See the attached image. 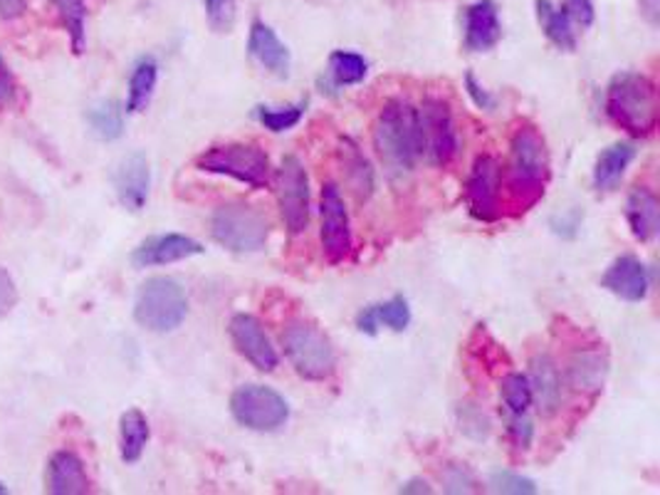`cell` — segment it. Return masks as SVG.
Returning <instances> with one entry per match:
<instances>
[{
  "instance_id": "cell-36",
  "label": "cell",
  "mask_w": 660,
  "mask_h": 495,
  "mask_svg": "<svg viewBox=\"0 0 660 495\" xmlns=\"http://www.w3.org/2000/svg\"><path fill=\"white\" fill-rule=\"evenodd\" d=\"M208 23L216 33H231L235 23V0H204Z\"/></svg>"
},
{
  "instance_id": "cell-27",
  "label": "cell",
  "mask_w": 660,
  "mask_h": 495,
  "mask_svg": "<svg viewBox=\"0 0 660 495\" xmlns=\"http://www.w3.org/2000/svg\"><path fill=\"white\" fill-rule=\"evenodd\" d=\"M149 421L142 414L139 409H130L124 411L122 419H119V454H122L124 463H136L142 461V456L146 451V444H149Z\"/></svg>"
},
{
  "instance_id": "cell-22",
  "label": "cell",
  "mask_w": 660,
  "mask_h": 495,
  "mask_svg": "<svg viewBox=\"0 0 660 495\" xmlns=\"http://www.w3.org/2000/svg\"><path fill=\"white\" fill-rule=\"evenodd\" d=\"M411 325V307L408 300L403 295H393L379 305H366L359 315H356V329L369 337H376L379 327H389L391 333H403Z\"/></svg>"
},
{
  "instance_id": "cell-25",
  "label": "cell",
  "mask_w": 660,
  "mask_h": 495,
  "mask_svg": "<svg viewBox=\"0 0 660 495\" xmlns=\"http://www.w3.org/2000/svg\"><path fill=\"white\" fill-rule=\"evenodd\" d=\"M339 154H342L346 186H350L356 201L364 204V201L371 198L376 186L371 164L366 161V157L359 152V146H356L352 140H342V149H339Z\"/></svg>"
},
{
  "instance_id": "cell-5",
  "label": "cell",
  "mask_w": 660,
  "mask_h": 495,
  "mask_svg": "<svg viewBox=\"0 0 660 495\" xmlns=\"http://www.w3.org/2000/svg\"><path fill=\"white\" fill-rule=\"evenodd\" d=\"M188 315V298L173 278H151L136 292L134 319L144 329L167 335L183 325Z\"/></svg>"
},
{
  "instance_id": "cell-11",
  "label": "cell",
  "mask_w": 660,
  "mask_h": 495,
  "mask_svg": "<svg viewBox=\"0 0 660 495\" xmlns=\"http://www.w3.org/2000/svg\"><path fill=\"white\" fill-rule=\"evenodd\" d=\"M502 167L500 161L482 154L475 159L465 183V204L475 221L494 224L502 216Z\"/></svg>"
},
{
  "instance_id": "cell-45",
  "label": "cell",
  "mask_w": 660,
  "mask_h": 495,
  "mask_svg": "<svg viewBox=\"0 0 660 495\" xmlns=\"http://www.w3.org/2000/svg\"><path fill=\"white\" fill-rule=\"evenodd\" d=\"M399 493H403V495H411V493H416V495H430L433 493V488H430V485L426 483V481H420V479H414V481H408V483H403L401 488H399Z\"/></svg>"
},
{
  "instance_id": "cell-9",
  "label": "cell",
  "mask_w": 660,
  "mask_h": 495,
  "mask_svg": "<svg viewBox=\"0 0 660 495\" xmlns=\"http://www.w3.org/2000/svg\"><path fill=\"white\" fill-rule=\"evenodd\" d=\"M418 109L420 157L433 167H448L457 154V132L445 99L426 97Z\"/></svg>"
},
{
  "instance_id": "cell-41",
  "label": "cell",
  "mask_w": 660,
  "mask_h": 495,
  "mask_svg": "<svg viewBox=\"0 0 660 495\" xmlns=\"http://www.w3.org/2000/svg\"><path fill=\"white\" fill-rule=\"evenodd\" d=\"M17 302V288L11 278V273L0 268V319H3Z\"/></svg>"
},
{
  "instance_id": "cell-17",
  "label": "cell",
  "mask_w": 660,
  "mask_h": 495,
  "mask_svg": "<svg viewBox=\"0 0 660 495\" xmlns=\"http://www.w3.org/2000/svg\"><path fill=\"white\" fill-rule=\"evenodd\" d=\"M529 387H531V405H537V411L542 416H554L564 399V384L559 366L552 357L537 354L529 362Z\"/></svg>"
},
{
  "instance_id": "cell-19",
  "label": "cell",
  "mask_w": 660,
  "mask_h": 495,
  "mask_svg": "<svg viewBox=\"0 0 660 495\" xmlns=\"http://www.w3.org/2000/svg\"><path fill=\"white\" fill-rule=\"evenodd\" d=\"M601 288L626 302L646 300L650 288L648 268L636 258V255H621V258L613 261L609 265V270L603 273Z\"/></svg>"
},
{
  "instance_id": "cell-21",
  "label": "cell",
  "mask_w": 660,
  "mask_h": 495,
  "mask_svg": "<svg viewBox=\"0 0 660 495\" xmlns=\"http://www.w3.org/2000/svg\"><path fill=\"white\" fill-rule=\"evenodd\" d=\"M45 488L52 495L89 493V479L82 458L72 451H54L45 469Z\"/></svg>"
},
{
  "instance_id": "cell-28",
  "label": "cell",
  "mask_w": 660,
  "mask_h": 495,
  "mask_svg": "<svg viewBox=\"0 0 660 495\" xmlns=\"http://www.w3.org/2000/svg\"><path fill=\"white\" fill-rule=\"evenodd\" d=\"M369 72V62H366L359 52L352 50H334L329 55V72L327 77H319V85L332 92V87H350L359 85Z\"/></svg>"
},
{
  "instance_id": "cell-13",
  "label": "cell",
  "mask_w": 660,
  "mask_h": 495,
  "mask_svg": "<svg viewBox=\"0 0 660 495\" xmlns=\"http://www.w3.org/2000/svg\"><path fill=\"white\" fill-rule=\"evenodd\" d=\"M228 333L235 345V350L241 352L247 362H250L258 372H272L278 366V352L270 342V337L265 335L258 317L253 315H235L228 325Z\"/></svg>"
},
{
  "instance_id": "cell-33",
  "label": "cell",
  "mask_w": 660,
  "mask_h": 495,
  "mask_svg": "<svg viewBox=\"0 0 660 495\" xmlns=\"http://www.w3.org/2000/svg\"><path fill=\"white\" fill-rule=\"evenodd\" d=\"M502 401H505L510 414H527V409L531 407V387L527 374L510 372L502 379Z\"/></svg>"
},
{
  "instance_id": "cell-31",
  "label": "cell",
  "mask_w": 660,
  "mask_h": 495,
  "mask_svg": "<svg viewBox=\"0 0 660 495\" xmlns=\"http://www.w3.org/2000/svg\"><path fill=\"white\" fill-rule=\"evenodd\" d=\"M54 11H58L62 25H65V31L70 35V45L72 52L82 55L85 52L87 45V3L85 0H52Z\"/></svg>"
},
{
  "instance_id": "cell-14",
  "label": "cell",
  "mask_w": 660,
  "mask_h": 495,
  "mask_svg": "<svg viewBox=\"0 0 660 495\" xmlns=\"http://www.w3.org/2000/svg\"><path fill=\"white\" fill-rule=\"evenodd\" d=\"M149 189H151V169L144 152H134L117 164L114 191L119 204H122L126 210L139 214V210L146 206V201H149Z\"/></svg>"
},
{
  "instance_id": "cell-7",
  "label": "cell",
  "mask_w": 660,
  "mask_h": 495,
  "mask_svg": "<svg viewBox=\"0 0 660 495\" xmlns=\"http://www.w3.org/2000/svg\"><path fill=\"white\" fill-rule=\"evenodd\" d=\"M210 236L233 253H258L270 236L268 218L247 204H223L210 216Z\"/></svg>"
},
{
  "instance_id": "cell-34",
  "label": "cell",
  "mask_w": 660,
  "mask_h": 495,
  "mask_svg": "<svg viewBox=\"0 0 660 495\" xmlns=\"http://www.w3.org/2000/svg\"><path fill=\"white\" fill-rule=\"evenodd\" d=\"M490 491L505 493V495H535L537 485L535 481L525 479V475L512 471H498L490 475Z\"/></svg>"
},
{
  "instance_id": "cell-37",
  "label": "cell",
  "mask_w": 660,
  "mask_h": 495,
  "mask_svg": "<svg viewBox=\"0 0 660 495\" xmlns=\"http://www.w3.org/2000/svg\"><path fill=\"white\" fill-rule=\"evenodd\" d=\"M443 485H445V493H475L478 488V481H475L473 471L467 469V466H461V463H451L443 473Z\"/></svg>"
},
{
  "instance_id": "cell-24",
  "label": "cell",
  "mask_w": 660,
  "mask_h": 495,
  "mask_svg": "<svg viewBox=\"0 0 660 495\" xmlns=\"http://www.w3.org/2000/svg\"><path fill=\"white\" fill-rule=\"evenodd\" d=\"M636 144L631 142H616L607 146L599 154V159H596L594 167V186L596 191H613L621 183L623 173L631 167V161L636 159Z\"/></svg>"
},
{
  "instance_id": "cell-38",
  "label": "cell",
  "mask_w": 660,
  "mask_h": 495,
  "mask_svg": "<svg viewBox=\"0 0 660 495\" xmlns=\"http://www.w3.org/2000/svg\"><path fill=\"white\" fill-rule=\"evenodd\" d=\"M508 436L517 451H527V448L531 446V438H535V426H531L527 414L508 416Z\"/></svg>"
},
{
  "instance_id": "cell-8",
  "label": "cell",
  "mask_w": 660,
  "mask_h": 495,
  "mask_svg": "<svg viewBox=\"0 0 660 495\" xmlns=\"http://www.w3.org/2000/svg\"><path fill=\"white\" fill-rule=\"evenodd\" d=\"M231 414L237 424L260 431V434H270L288 424L290 419V405L282 394H278L262 384H245L237 387L231 397Z\"/></svg>"
},
{
  "instance_id": "cell-10",
  "label": "cell",
  "mask_w": 660,
  "mask_h": 495,
  "mask_svg": "<svg viewBox=\"0 0 660 495\" xmlns=\"http://www.w3.org/2000/svg\"><path fill=\"white\" fill-rule=\"evenodd\" d=\"M274 196L280 204V216L290 236H300L309 226V181L307 171L297 157H285L274 173Z\"/></svg>"
},
{
  "instance_id": "cell-29",
  "label": "cell",
  "mask_w": 660,
  "mask_h": 495,
  "mask_svg": "<svg viewBox=\"0 0 660 495\" xmlns=\"http://www.w3.org/2000/svg\"><path fill=\"white\" fill-rule=\"evenodd\" d=\"M156 80H159V65L154 58H142L134 65L130 77V97H126V112H144L151 102Z\"/></svg>"
},
{
  "instance_id": "cell-39",
  "label": "cell",
  "mask_w": 660,
  "mask_h": 495,
  "mask_svg": "<svg viewBox=\"0 0 660 495\" xmlns=\"http://www.w3.org/2000/svg\"><path fill=\"white\" fill-rule=\"evenodd\" d=\"M562 8L566 11V15H570V21L574 25H579L582 31L594 25V17H596L594 0H564Z\"/></svg>"
},
{
  "instance_id": "cell-43",
  "label": "cell",
  "mask_w": 660,
  "mask_h": 495,
  "mask_svg": "<svg viewBox=\"0 0 660 495\" xmlns=\"http://www.w3.org/2000/svg\"><path fill=\"white\" fill-rule=\"evenodd\" d=\"M27 11L25 0H0V17L3 21H15V17H23Z\"/></svg>"
},
{
  "instance_id": "cell-4",
  "label": "cell",
  "mask_w": 660,
  "mask_h": 495,
  "mask_svg": "<svg viewBox=\"0 0 660 495\" xmlns=\"http://www.w3.org/2000/svg\"><path fill=\"white\" fill-rule=\"evenodd\" d=\"M285 357L295 372L307 382H327L337 372V352L332 339L305 319H295L282 333Z\"/></svg>"
},
{
  "instance_id": "cell-6",
  "label": "cell",
  "mask_w": 660,
  "mask_h": 495,
  "mask_svg": "<svg viewBox=\"0 0 660 495\" xmlns=\"http://www.w3.org/2000/svg\"><path fill=\"white\" fill-rule=\"evenodd\" d=\"M196 169L231 177L250 189H265L270 181V159L255 144H218L196 159Z\"/></svg>"
},
{
  "instance_id": "cell-18",
  "label": "cell",
  "mask_w": 660,
  "mask_h": 495,
  "mask_svg": "<svg viewBox=\"0 0 660 495\" xmlns=\"http://www.w3.org/2000/svg\"><path fill=\"white\" fill-rule=\"evenodd\" d=\"M247 52L250 58L265 68L270 75L285 80L290 77L292 70V55L288 45L278 38V33L272 31L268 23L255 21L250 25V35H247Z\"/></svg>"
},
{
  "instance_id": "cell-42",
  "label": "cell",
  "mask_w": 660,
  "mask_h": 495,
  "mask_svg": "<svg viewBox=\"0 0 660 495\" xmlns=\"http://www.w3.org/2000/svg\"><path fill=\"white\" fill-rule=\"evenodd\" d=\"M15 97V82H13V75L11 70H8L3 55H0V112L13 102Z\"/></svg>"
},
{
  "instance_id": "cell-16",
  "label": "cell",
  "mask_w": 660,
  "mask_h": 495,
  "mask_svg": "<svg viewBox=\"0 0 660 495\" xmlns=\"http://www.w3.org/2000/svg\"><path fill=\"white\" fill-rule=\"evenodd\" d=\"M594 347H579L566 362V384L576 394H586V397H596L601 394L603 384L609 377V357L603 350Z\"/></svg>"
},
{
  "instance_id": "cell-46",
  "label": "cell",
  "mask_w": 660,
  "mask_h": 495,
  "mask_svg": "<svg viewBox=\"0 0 660 495\" xmlns=\"http://www.w3.org/2000/svg\"><path fill=\"white\" fill-rule=\"evenodd\" d=\"M5 493H8V488H5L3 483H0V495H5Z\"/></svg>"
},
{
  "instance_id": "cell-30",
  "label": "cell",
  "mask_w": 660,
  "mask_h": 495,
  "mask_svg": "<svg viewBox=\"0 0 660 495\" xmlns=\"http://www.w3.org/2000/svg\"><path fill=\"white\" fill-rule=\"evenodd\" d=\"M87 122L91 134L102 142H114L124 134V112L114 99H105V102L91 107L87 112Z\"/></svg>"
},
{
  "instance_id": "cell-12",
  "label": "cell",
  "mask_w": 660,
  "mask_h": 495,
  "mask_svg": "<svg viewBox=\"0 0 660 495\" xmlns=\"http://www.w3.org/2000/svg\"><path fill=\"white\" fill-rule=\"evenodd\" d=\"M322 228H319V241L329 265H339L350 258L352 253V226L350 210L334 183H325L322 189Z\"/></svg>"
},
{
  "instance_id": "cell-35",
  "label": "cell",
  "mask_w": 660,
  "mask_h": 495,
  "mask_svg": "<svg viewBox=\"0 0 660 495\" xmlns=\"http://www.w3.org/2000/svg\"><path fill=\"white\" fill-rule=\"evenodd\" d=\"M457 421H461L463 434L475 438V442H482V438H488L490 434V421L482 414L480 407L461 405V409H457Z\"/></svg>"
},
{
  "instance_id": "cell-3",
  "label": "cell",
  "mask_w": 660,
  "mask_h": 495,
  "mask_svg": "<svg viewBox=\"0 0 660 495\" xmlns=\"http://www.w3.org/2000/svg\"><path fill=\"white\" fill-rule=\"evenodd\" d=\"M607 114L619 130L646 140L658 124L656 87L640 72H619L607 87Z\"/></svg>"
},
{
  "instance_id": "cell-23",
  "label": "cell",
  "mask_w": 660,
  "mask_h": 495,
  "mask_svg": "<svg viewBox=\"0 0 660 495\" xmlns=\"http://www.w3.org/2000/svg\"><path fill=\"white\" fill-rule=\"evenodd\" d=\"M626 221L636 241H653L660 226V204L656 194L646 186H636L626 198Z\"/></svg>"
},
{
  "instance_id": "cell-2",
  "label": "cell",
  "mask_w": 660,
  "mask_h": 495,
  "mask_svg": "<svg viewBox=\"0 0 660 495\" xmlns=\"http://www.w3.org/2000/svg\"><path fill=\"white\" fill-rule=\"evenodd\" d=\"M374 149L393 177L411 173L420 157L418 109L406 99H389L374 122Z\"/></svg>"
},
{
  "instance_id": "cell-40",
  "label": "cell",
  "mask_w": 660,
  "mask_h": 495,
  "mask_svg": "<svg viewBox=\"0 0 660 495\" xmlns=\"http://www.w3.org/2000/svg\"><path fill=\"white\" fill-rule=\"evenodd\" d=\"M465 89L467 95H470V99L475 102V107L485 109V112H492L494 107H498V99H494L488 89H485L478 80H475L473 72H467L465 75Z\"/></svg>"
},
{
  "instance_id": "cell-15",
  "label": "cell",
  "mask_w": 660,
  "mask_h": 495,
  "mask_svg": "<svg viewBox=\"0 0 660 495\" xmlns=\"http://www.w3.org/2000/svg\"><path fill=\"white\" fill-rule=\"evenodd\" d=\"M206 247L198 241L181 233H161L146 238L144 243L134 247L132 265L134 268H154V265H169L200 255Z\"/></svg>"
},
{
  "instance_id": "cell-26",
  "label": "cell",
  "mask_w": 660,
  "mask_h": 495,
  "mask_svg": "<svg viewBox=\"0 0 660 495\" xmlns=\"http://www.w3.org/2000/svg\"><path fill=\"white\" fill-rule=\"evenodd\" d=\"M535 8H537L539 27H542L547 40L564 52L576 50L574 23L570 21L564 8H557L552 0H535Z\"/></svg>"
},
{
  "instance_id": "cell-20",
  "label": "cell",
  "mask_w": 660,
  "mask_h": 495,
  "mask_svg": "<svg viewBox=\"0 0 660 495\" xmlns=\"http://www.w3.org/2000/svg\"><path fill=\"white\" fill-rule=\"evenodd\" d=\"M502 40L500 11L494 0H475L465 8V48L488 52Z\"/></svg>"
},
{
  "instance_id": "cell-1",
  "label": "cell",
  "mask_w": 660,
  "mask_h": 495,
  "mask_svg": "<svg viewBox=\"0 0 660 495\" xmlns=\"http://www.w3.org/2000/svg\"><path fill=\"white\" fill-rule=\"evenodd\" d=\"M552 164H549V149L545 136L537 126L520 124L510 142V161L505 173L508 189V214L522 216L535 208L545 196Z\"/></svg>"
},
{
  "instance_id": "cell-32",
  "label": "cell",
  "mask_w": 660,
  "mask_h": 495,
  "mask_svg": "<svg viewBox=\"0 0 660 495\" xmlns=\"http://www.w3.org/2000/svg\"><path fill=\"white\" fill-rule=\"evenodd\" d=\"M309 107V99H300L295 105L288 107H255V117H258V122L265 126V130H270L272 134H282L290 132L292 126H297L302 122V117H305Z\"/></svg>"
},
{
  "instance_id": "cell-44",
  "label": "cell",
  "mask_w": 660,
  "mask_h": 495,
  "mask_svg": "<svg viewBox=\"0 0 660 495\" xmlns=\"http://www.w3.org/2000/svg\"><path fill=\"white\" fill-rule=\"evenodd\" d=\"M640 5V13L646 15V21L650 25H658V17H660V0H638Z\"/></svg>"
}]
</instances>
